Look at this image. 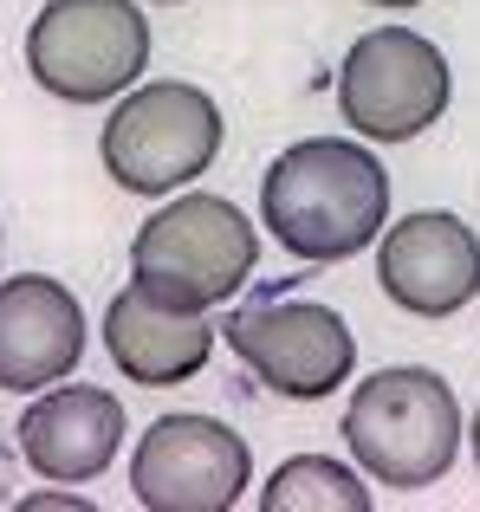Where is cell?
<instances>
[{"label": "cell", "mask_w": 480, "mask_h": 512, "mask_svg": "<svg viewBox=\"0 0 480 512\" xmlns=\"http://www.w3.org/2000/svg\"><path fill=\"white\" fill-rule=\"evenodd\" d=\"M390 221V169L344 137H305L260 175V227L292 260H351Z\"/></svg>", "instance_id": "1"}, {"label": "cell", "mask_w": 480, "mask_h": 512, "mask_svg": "<svg viewBox=\"0 0 480 512\" xmlns=\"http://www.w3.org/2000/svg\"><path fill=\"white\" fill-rule=\"evenodd\" d=\"M344 448L377 487L422 493L461 454V402L422 363H390L364 376L344 402Z\"/></svg>", "instance_id": "2"}, {"label": "cell", "mask_w": 480, "mask_h": 512, "mask_svg": "<svg viewBox=\"0 0 480 512\" xmlns=\"http://www.w3.org/2000/svg\"><path fill=\"white\" fill-rule=\"evenodd\" d=\"M253 266H260L253 221L228 195H208V188H189L169 208H156L130 240V279L189 312L228 305L253 279Z\"/></svg>", "instance_id": "3"}, {"label": "cell", "mask_w": 480, "mask_h": 512, "mask_svg": "<svg viewBox=\"0 0 480 512\" xmlns=\"http://www.w3.org/2000/svg\"><path fill=\"white\" fill-rule=\"evenodd\" d=\"M104 175L130 195H176L195 175L215 169L221 156V104L202 85L182 78H156L117 98L98 137Z\"/></svg>", "instance_id": "4"}, {"label": "cell", "mask_w": 480, "mask_h": 512, "mask_svg": "<svg viewBox=\"0 0 480 512\" xmlns=\"http://www.w3.org/2000/svg\"><path fill=\"white\" fill-rule=\"evenodd\" d=\"M150 65V20L137 0H46L26 26V72L65 104H111Z\"/></svg>", "instance_id": "5"}, {"label": "cell", "mask_w": 480, "mask_h": 512, "mask_svg": "<svg viewBox=\"0 0 480 512\" xmlns=\"http://www.w3.org/2000/svg\"><path fill=\"white\" fill-rule=\"evenodd\" d=\"M448 59L416 26H370L338 65V117L364 143H409L448 111Z\"/></svg>", "instance_id": "6"}, {"label": "cell", "mask_w": 480, "mask_h": 512, "mask_svg": "<svg viewBox=\"0 0 480 512\" xmlns=\"http://www.w3.org/2000/svg\"><path fill=\"white\" fill-rule=\"evenodd\" d=\"M228 350L286 402H318L357 370V338L344 312L318 299H286V292H260L253 305L228 312Z\"/></svg>", "instance_id": "7"}, {"label": "cell", "mask_w": 480, "mask_h": 512, "mask_svg": "<svg viewBox=\"0 0 480 512\" xmlns=\"http://www.w3.org/2000/svg\"><path fill=\"white\" fill-rule=\"evenodd\" d=\"M253 487V454L215 415H163L137 435L130 493L150 512H234Z\"/></svg>", "instance_id": "8"}, {"label": "cell", "mask_w": 480, "mask_h": 512, "mask_svg": "<svg viewBox=\"0 0 480 512\" xmlns=\"http://www.w3.org/2000/svg\"><path fill=\"white\" fill-rule=\"evenodd\" d=\"M377 286L409 318H455L480 292V240L461 214L422 208L383 221L377 234Z\"/></svg>", "instance_id": "9"}, {"label": "cell", "mask_w": 480, "mask_h": 512, "mask_svg": "<svg viewBox=\"0 0 480 512\" xmlns=\"http://www.w3.org/2000/svg\"><path fill=\"white\" fill-rule=\"evenodd\" d=\"M130 422L124 402L98 383H46V396L20 415V461L52 487H85L117 461Z\"/></svg>", "instance_id": "10"}, {"label": "cell", "mask_w": 480, "mask_h": 512, "mask_svg": "<svg viewBox=\"0 0 480 512\" xmlns=\"http://www.w3.org/2000/svg\"><path fill=\"white\" fill-rule=\"evenodd\" d=\"M78 357H85V312L72 286L46 273L0 279V389L33 396L72 376Z\"/></svg>", "instance_id": "11"}, {"label": "cell", "mask_w": 480, "mask_h": 512, "mask_svg": "<svg viewBox=\"0 0 480 512\" xmlns=\"http://www.w3.org/2000/svg\"><path fill=\"white\" fill-rule=\"evenodd\" d=\"M215 338L221 331L208 325V312L156 299L137 279L104 305V350L124 370V383H143V389H169V383L202 376L208 357H215Z\"/></svg>", "instance_id": "12"}, {"label": "cell", "mask_w": 480, "mask_h": 512, "mask_svg": "<svg viewBox=\"0 0 480 512\" xmlns=\"http://www.w3.org/2000/svg\"><path fill=\"white\" fill-rule=\"evenodd\" d=\"M260 506L266 512H370V487L357 467L331 461V454H292L260 487Z\"/></svg>", "instance_id": "13"}, {"label": "cell", "mask_w": 480, "mask_h": 512, "mask_svg": "<svg viewBox=\"0 0 480 512\" xmlns=\"http://www.w3.org/2000/svg\"><path fill=\"white\" fill-rule=\"evenodd\" d=\"M39 506H72V512H91L85 493H26V500H20V512H39Z\"/></svg>", "instance_id": "14"}, {"label": "cell", "mask_w": 480, "mask_h": 512, "mask_svg": "<svg viewBox=\"0 0 480 512\" xmlns=\"http://www.w3.org/2000/svg\"><path fill=\"white\" fill-rule=\"evenodd\" d=\"M370 7H390V13H409V7H422V0H370Z\"/></svg>", "instance_id": "15"}, {"label": "cell", "mask_w": 480, "mask_h": 512, "mask_svg": "<svg viewBox=\"0 0 480 512\" xmlns=\"http://www.w3.org/2000/svg\"><path fill=\"white\" fill-rule=\"evenodd\" d=\"M468 441H474V467H480V409H474V428H468Z\"/></svg>", "instance_id": "16"}, {"label": "cell", "mask_w": 480, "mask_h": 512, "mask_svg": "<svg viewBox=\"0 0 480 512\" xmlns=\"http://www.w3.org/2000/svg\"><path fill=\"white\" fill-rule=\"evenodd\" d=\"M163 7H176V0H163Z\"/></svg>", "instance_id": "17"}]
</instances>
